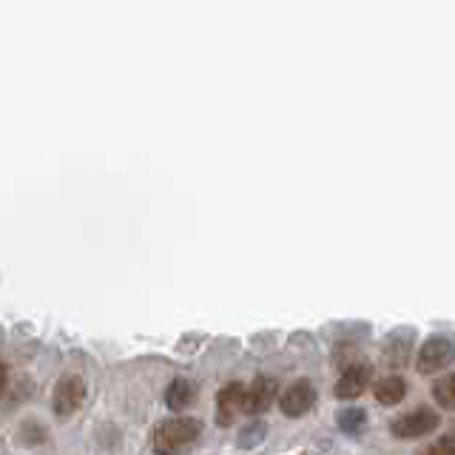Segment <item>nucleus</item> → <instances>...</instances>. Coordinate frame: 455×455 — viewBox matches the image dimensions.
Wrapping results in <instances>:
<instances>
[{
	"mask_svg": "<svg viewBox=\"0 0 455 455\" xmlns=\"http://www.w3.org/2000/svg\"><path fill=\"white\" fill-rule=\"evenodd\" d=\"M370 379H373V367H370L367 362L364 364H353L339 376L333 393H336V398H341V402H353V398H359L367 390Z\"/></svg>",
	"mask_w": 455,
	"mask_h": 455,
	"instance_id": "7",
	"label": "nucleus"
},
{
	"mask_svg": "<svg viewBox=\"0 0 455 455\" xmlns=\"http://www.w3.org/2000/svg\"><path fill=\"white\" fill-rule=\"evenodd\" d=\"M276 379L270 376H256L253 384L248 387V402H245V412H251V416H259V412H265L270 404H274L276 398Z\"/></svg>",
	"mask_w": 455,
	"mask_h": 455,
	"instance_id": "8",
	"label": "nucleus"
},
{
	"mask_svg": "<svg viewBox=\"0 0 455 455\" xmlns=\"http://www.w3.org/2000/svg\"><path fill=\"white\" fill-rule=\"evenodd\" d=\"M194 402V384L188 379H174L165 390V404L171 410H182Z\"/></svg>",
	"mask_w": 455,
	"mask_h": 455,
	"instance_id": "9",
	"label": "nucleus"
},
{
	"mask_svg": "<svg viewBox=\"0 0 455 455\" xmlns=\"http://www.w3.org/2000/svg\"><path fill=\"white\" fill-rule=\"evenodd\" d=\"M433 398H435V404L447 407V410H455V373L438 379L433 384Z\"/></svg>",
	"mask_w": 455,
	"mask_h": 455,
	"instance_id": "12",
	"label": "nucleus"
},
{
	"mask_svg": "<svg viewBox=\"0 0 455 455\" xmlns=\"http://www.w3.org/2000/svg\"><path fill=\"white\" fill-rule=\"evenodd\" d=\"M245 402H248V387L242 381H231L225 384L217 395V424L225 427L231 424L242 410H245Z\"/></svg>",
	"mask_w": 455,
	"mask_h": 455,
	"instance_id": "6",
	"label": "nucleus"
},
{
	"mask_svg": "<svg viewBox=\"0 0 455 455\" xmlns=\"http://www.w3.org/2000/svg\"><path fill=\"white\" fill-rule=\"evenodd\" d=\"M265 435V427L262 424H253V427H245V433L239 435V447H253L256 441Z\"/></svg>",
	"mask_w": 455,
	"mask_h": 455,
	"instance_id": "14",
	"label": "nucleus"
},
{
	"mask_svg": "<svg viewBox=\"0 0 455 455\" xmlns=\"http://www.w3.org/2000/svg\"><path fill=\"white\" fill-rule=\"evenodd\" d=\"M336 424H339V430H345L347 435H359L367 424V412L362 407H347L336 416Z\"/></svg>",
	"mask_w": 455,
	"mask_h": 455,
	"instance_id": "11",
	"label": "nucleus"
},
{
	"mask_svg": "<svg viewBox=\"0 0 455 455\" xmlns=\"http://www.w3.org/2000/svg\"><path fill=\"white\" fill-rule=\"evenodd\" d=\"M438 424H441V419H438L435 410L419 407V410H410V412H404V416L393 419L390 430L395 438H421L427 433H433Z\"/></svg>",
	"mask_w": 455,
	"mask_h": 455,
	"instance_id": "3",
	"label": "nucleus"
},
{
	"mask_svg": "<svg viewBox=\"0 0 455 455\" xmlns=\"http://www.w3.org/2000/svg\"><path fill=\"white\" fill-rule=\"evenodd\" d=\"M424 455H455V435H444L433 441V444L424 450Z\"/></svg>",
	"mask_w": 455,
	"mask_h": 455,
	"instance_id": "13",
	"label": "nucleus"
},
{
	"mask_svg": "<svg viewBox=\"0 0 455 455\" xmlns=\"http://www.w3.org/2000/svg\"><path fill=\"white\" fill-rule=\"evenodd\" d=\"M199 430H203V427H199V421L191 416L165 419L156 424V430H154V438H151L154 452L156 455H180L199 438Z\"/></svg>",
	"mask_w": 455,
	"mask_h": 455,
	"instance_id": "1",
	"label": "nucleus"
},
{
	"mask_svg": "<svg viewBox=\"0 0 455 455\" xmlns=\"http://www.w3.org/2000/svg\"><path fill=\"white\" fill-rule=\"evenodd\" d=\"M373 393H376V398L381 404H398L404 398V393H407V384H404V379H398V376H387V379L376 381Z\"/></svg>",
	"mask_w": 455,
	"mask_h": 455,
	"instance_id": "10",
	"label": "nucleus"
},
{
	"mask_svg": "<svg viewBox=\"0 0 455 455\" xmlns=\"http://www.w3.org/2000/svg\"><path fill=\"white\" fill-rule=\"evenodd\" d=\"M455 359V345L452 339L447 336H433L427 339L421 350H419V359H416V370L421 376H430V373H438V370L450 367V362Z\"/></svg>",
	"mask_w": 455,
	"mask_h": 455,
	"instance_id": "2",
	"label": "nucleus"
},
{
	"mask_svg": "<svg viewBox=\"0 0 455 455\" xmlns=\"http://www.w3.org/2000/svg\"><path fill=\"white\" fill-rule=\"evenodd\" d=\"M316 404V387L307 381V379H299L293 381L288 390L279 395V410L284 412L288 419H302L313 410Z\"/></svg>",
	"mask_w": 455,
	"mask_h": 455,
	"instance_id": "4",
	"label": "nucleus"
},
{
	"mask_svg": "<svg viewBox=\"0 0 455 455\" xmlns=\"http://www.w3.org/2000/svg\"><path fill=\"white\" fill-rule=\"evenodd\" d=\"M85 402V384L80 376H63L60 381L54 384V393H52V407L57 416H71L77 412Z\"/></svg>",
	"mask_w": 455,
	"mask_h": 455,
	"instance_id": "5",
	"label": "nucleus"
}]
</instances>
